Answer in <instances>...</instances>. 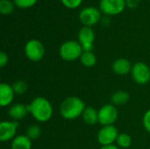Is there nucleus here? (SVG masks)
Instances as JSON below:
<instances>
[{"mask_svg": "<svg viewBox=\"0 0 150 149\" xmlns=\"http://www.w3.org/2000/svg\"><path fill=\"white\" fill-rule=\"evenodd\" d=\"M29 113L33 118L40 123L49 121L54 113V108L48 99L43 97H34L27 105Z\"/></svg>", "mask_w": 150, "mask_h": 149, "instance_id": "1", "label": "nucleus"}, {"mask_svg": "<svg viewBox=\"0 0 150 149\" xmlns=\"http://www.w3.org/2000/svg\"><path fill=\"white\" fill-rule=\"evenodd\" d=\"M86 105L83 100L78 97H66L60 105V113L62 117L67 120H73L82 117Z\"/></svg>", "mask_w": 150, "mask_h": 149, "instance_id": "2", "label": "nucleus"}, {"mask_svg": "<svg viewBox=\"0 0 150 149\" xmlns=\"http://www.w3.org/2000/svg\"><path fill=\"white\" fill-rule=\"evenodd\" d=\"M83 49L78 40H67L59 48L60 57L66 61H74L80 59Z\"/></svg>", "mask_w": 150, "mask_h": 149, "instance_id": "3", "label": "nucleus"}, {"mask_svg": "<svg viewBox=\"0 0 150 149\" xmlns=\"http://www.w3.org/2000/svg\"><path fill=\"white\" fill-rule=\"evenodd\" d=\"M24 51L26 58L35 62L41 61L44 58L46 52L43 43L35 39H32L25 43Z\"/></svg>", "mask_w": 150, "mask_h": 149, "instance_id": "4", "label": "nucleus"}, {"mask_svg": "<svg viewBox=\"0 0 150 149\" xmlns=\"http://www.w3.org/2000/svg\"><path fill=\"white\" fill-rule=\"evenodd\" d=\"M101 11L96 7L89 6L83 8L78 15V18L83 26L92 27L93 25H97L100 22L102 18Z\"/></svg>", "mask_w": 150, "mask_h": 149, "instance_id": "5", "label": "nucleus"}, {"mask_svg": "<svg viewBox=\"0 0 150 149\" xmlns=\"http://www.w3.org/2000/svg\"><path fill=\"white\" fill-rule=\"evenodd\" d=\"M119 118V111L112 104L101 106L98 110V123L104 126H112Z\"/></svg>", "mask_w": 150, "mask_h": 149, "instance_id": "6", "label": "nucleus"}, {"mask_svg": "<svg viewBox=\"0 0 150 149\" xmlns=\"http://www.w3.org/2000/svg\"><path fill=\"white\" fill-rule=\"evenodd\" d=\"M126 7V0H100L99 2V10L109 17L122 13Z\"/></svg>", "mask_w": 150, "mask_h": 149, "instance_id": "7", "label": "nucleus"}, {"mask_svg": "<svg viewBox=\"0 0 150 149\" xmlns=\"http://www.w3.org/2000/svg\"><path fill=\"white\" fill-rule=\"evenodd\" d=\"M131 76L136 83L140 85L147 84L150 81V68L145 62H135L133 65Z\"/></svg>", "mask_w": 150, "mask_h": 149, "instance_id": "8", "label": "nucleus"}, {"mask_svg": "<svg viewBox=\"0 0 150 149\" xmlns=\"http://www.w3.org/2000/svg\"><path fill=\"white\" fill-rule=\"evenodd\" d=\"M120 133L118 128L112 126H104L98 133V141L101 146L112 145L116 142Z\"/></svg>", "mask_w": 150, "mask_h": 149, "instance_id": "9", "label": "nucleus"}, {"mask_svg": "<svg viewBox=\"0 0 150 149\" xmlns=\"http://www.w3.org/2000/svg\"><path fill=\"white\" fill-rule=\"evenodd\" d=\"M78 42L81 44L83 51H92L94 47L95 32L92 27L83 26L77 34Z\"/></svg>", "mask_w": 150, "mask_h": 149, "instance_id": "10", "label": "nucleus"}, {"mask_svg": "<svg viewBox=\"0 0 150 149\" xmlns=\"http://www.w3.org/2000/svg\"><path fill=\"white\" fill-rule=\"evenodd\" d=\"M18 121L3 120L0 123V140L3 142L12 141L17 135Z\"/></svg>", "mask_w": 150, "mask_h": 149, "instance_id": "11", "label": "nucleus"}, {"mask_svg": "<svg viewBox=\"0 0 150 149\" xmlns=\"http://www.w3.org/2000/svg\"><path fill=\"white\" fill-rule=\"evenodd\" d=\"M15 92L12 89L11 84H8L6 83H0V105L2 107H6L11 105Z\"/></svg>", "mask_w": 150, "mask_h": 149, "instance_id": "12", "label": "nucleus"}, {"mask_svg": "<svg viewBox=\"0 0 150 149\" xmlns=\"http://www.w3.org/2000/svg\"><path fill=\"white\" fill-rule=\"evenodd\" d=\"M133 65L130 61L127 58H118L116 59L112 65L113 73L118 76H126L132 71Z\"/></svg>", "mask_w": 150, "mask_h": 149, "instance_id": "13", "label": "nucleus"}, {"mask_svg": "<svg viewBox=\"0 0 150 149\" xmlns=\"http://www.w3.org/2000/svg\"><path fill=\"white\" fill-rule=\"evenodd\" d=\"M8 113H9L10 118L12 120L19 121V120L23 119L24 118H25V116L29 113L28 106L24 104H21V103L13 104L9 108Z\"/></svg>", "mask_w": 150, "mask_h": 149, "instance_id": "14", "label": "nucleus"}, {"mask_svg": "<svg viewBox=\"0 0 150 149\" xmlns=\"http://www.w3.org/2000/svg\"><path fill=\"white\" fill-rule=\"evenodd\" d=\"M32 141L25 135L16 136L11 143V149H32Z\"/></svg>", "mask_w": 150, "mask_h": 149, "instance_id": "15", "label": "nucleus"}, {"mask_svg": "<svg viewBox=\"0 0 150 149\" xmlns=\"http://www.w3.org/2000/svg\"><path fill=\"white\" fill-rule=\"evenodd\" d=\"M82 118L83 122L87 125H96L98 123V111L92 106H86Z\"/></svg>", "mask_w": 150, "mask_h": 149, "instance_id": "16", "label": "nucleus"}, {"mask_svg": "<svg viewBox=\"0 0 150 149\" xmlns=\"http://www.w3.org/2000/svg\"><path fill=\"white\" fill-rule=\"evenodd\" d=\"M130 99V95L126 90H117L111 96V102L115 106H120L127 104Z\"/></svg>", "mask_w": 150, "mask_h": 149, "instance_id": "17", "label": "nucleus"}, {"mask_svg": "<svg viewBox=\"0 0 150 149\" xmlns=\"http://www.w3.org/2000/svg\"><path fill=\"white\" fill-rule=\"evenodd\" d=\"M79 60L82 65L86 68H92L97 64V56L92 51H83Z\"/></svg>", "mask_w": 150, "mask_h": 149, "instance_id": "18", "label": "nucleus"}, {"mask_svg": "<svg viewBox=\"0 0 150 149\" xmlns=\"http://www.w3.org/2000/svg\"><path fill=\"white\" fill-rule=\"evenodd\" d=\"M132 143V137L126 133H120L116 141V144L120 148H128L131 147Z\"/></svg>", "mask_w": 150, "mask_h": 149, "instance_id": "19", "label": "nucleus"}, {"mask_svg": "<svg viewBox=\"0 0 150 149\" xmlns=\"http://www.w3.org/2000/svg\"><path fill=\"white\" fill-rule=\"evenodd\" d=\"M42 133V130L40 128V126L36 125V124H33V125H31L27 129H26V132H25V135L33 141H35L37 139H39Z\"/></svg>", "mask_w": 150, "mask_h": 149, "instance_id": "20", "label": "nucleus"}, {"mask_svg": "<svg viewBox=\"0 0 150 149\" xmlns=\"http://www.w3.org/2000/svg\"><path fill=\"white\" fill-rule=\"evenodd\" d=\"M15 4L11 0H0V12L3 15H10L14 11Z\"/></svg>", "mask_w": 150, "mask_h": 149, "instance_id": "21", "label": "nucleus"}, {"mask_svg": "<svg viewBox=\"0 0 150 149\" xmlns=\"http://www.w3.org/2000/svg\"><path fill=\"white\" fill-rule=\"evenodd\" d=\"M11 86L16 95H24L28 90V84L23 80L15 81Z\"/></svg>", "mask_w": 150, "mask_h": 149, "instance_id": "22", "label": "nucleus"}, {"mask_svg": "<svg viewBox=\"0 0 150 149\" xmlns=\"http://www.w3.org/2000/svg\"><path fill=\"white\" fill-rule=\"evenodd\" d=\"M15 6L20 9H28L36 4L38 0H12Z\"/></svg>", "mask_w": 150, "mask_h": 149, "instance_id": "23", "label": "nucleus"}, {"mask_svg": "<svg viewBox=\"0 0 150 149\" xmlns=\"http://www.w3.org/2000/svg\"><path fill=\"white\" fill-rule=\"evenodd\" d=\"M61 3L66 8L70 9V10H74V9L78 8L82 4L83 0H61Z\"/></svg>", "mask_w": 150, "mask_h": 149, "instance_id": "24", "label": "nucleus"}, {"mask_svg": "<svg viewBox=\"0 0 150 149\" xmlns=\"http://www.w3.org/2000/svg\"><path fill=\"white\" fill-rule=\"evenodd\" d=\"M142 124H143L145 130L148 133H150V109L144 113L143 119H142Z\"/></svg>", "mask_w": 150, "mask_h": 149, "instance_id": "25", "label": "nucleus"}, {"mask_svg": "<svg viewBox=\"0 0 150 149\" xmlns=\"http://www.w3.org/2000/svg\"><path fill=\"white\" fill-rule=\"evenodd\" d=\"M8 61H9L8 54L5 52L1 51L0 52V67L4 68V66H6L7 63H8Z\"/></svg>", "mask_w": 150, "mask_h": 149, "instance_id": "26", "label": "nucleus"}, {"mask_svg": "<svg viewBox=\"0 0 150 149\" xmlns=\"http://www.w3.org/2000/svg\"><path fill=\"white\" fill-rule=\"evenodd\" d=\"M142 0H126V4H127V7L130 8V9H134L136 7L139 6V4H141Z\"/></svg>", "mask_w": 150, "mask_h": 149, "instance_id": "27", "label": "nucleus"}, {"mask_svg": "<svg viewBox=\"0 0 150 149\" xmlns=\"http://www.w3.org/2000/svg\"><path fill=\"white\" fill-rule=\"evenodd\" d=\"M100 23L104 25V26H107V25H110V23H111V19H110V17L109 16H105V17H103L102 18H101V20H100Z\"/></svg>", "mask_w": 150, "mask_h": 149, "instance_id": "28", "label": "nucleus"}, {"mask_svg": "<svg viewBox=\"0 0 150 149\" xmlns=\"http://www.w3.org/2000/svg\"><path fill=\"white\" fill-rule=\"evenodd\" d=\"M100 149H120L117 145L112 144V145H106V146H101Z\"/></svg>", "mask_w": 150, "mask_h": 149, "instance_id": "29", "label": "nucleus"}]
</instances>
